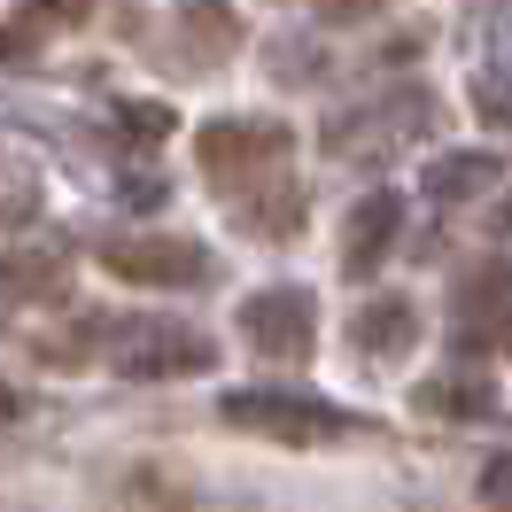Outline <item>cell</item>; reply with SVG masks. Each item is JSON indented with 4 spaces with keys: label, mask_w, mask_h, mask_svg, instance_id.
<instances>
[{
    "label": "cell",
    "mask_w": 512,
    "mask_h": 512,
    "mask_svg": "<svg viewBox=\"0 0 512 512\" xmlns=\"http://www.w3.org/2000/svg\"><path fill=\"white\" fill-rule=\"evenodd\" d=\"M288 156H295V132L280 117H210V125L194 132V163H202V179L225 187L233 202L256 187H272V179H288Z\"/></svg>",
    "instance_id": "cell-1"
},
{
    "label": "cell",
    "mask_w": 512,
    "mask_h": 512,
    "mask_svg": "<svg viewBox=\"0 0 512 512\" xmlns=\"http://www.w3.org/2000/svg\"><path fill=\"white\" fill-rule=\"evenodd\" d=\"M427 125H435V94H427V86H388V94L326 117V156L388 163V156H404L412 140H427Z\"/></svg>",
    "instance_id": "cell-2"
},
{
    "label": "cell",
    "mask_w": 512,
    "mask_h": 512,
    "mask_svg": "<svg viewBox=\"0 0 512 512\" xmlns=\"http://www.w3.org/2000/svg\"><path fill=\"white\" fill-rule=\"evenodd\" d=\"M218 419L241 427V435H272V443H350L365 419L326 404V396H295V388H225L218 396Z\"/></svg>",
    "instance_id": "cell-3"
},
{
    "label": "cell",
    "mask_w": 512,
    "mask_h": 512,
    "mask_svg": "<svg viewBox=\"0 0 512 512\" xmlns=\"http://www.w3.org/2000/svg\"><path fill=\"white\" fill-rule=\"evenodd\" d=\"M101 365H109V373H125V381H187V373H210L218 350H210V334H202V326H179V319L140 311V319H117V326H109Z\"/></svg>",
    "instance_id": "cell-4"
},
{
    "label": "cell",
    "mask_w": 512,
    "mask_h": 512,
    "mask_svg": "<svg viewBox=\"0 0 512 512\" xmlns=\"http://www.w3.org/2000/svg\"><path fill=\"white\" fill-rule=\"evenodd\" d=\"M101 272L125 288H210L218 256L187 233H132V241H101Z\"/></svg>",
    "instance_id": "cell-5"
},
{
    "label": "cell",
    "mask_w": 512,
    "mask_h": 512,
    "mask_svg": "<svg viewBox=\"0 0 512 512\" xmlns=\"http://www.w3.org/2000/svg\"><path fill=\"white\" fill-rule=\"evenodd\" d=\"M458 350H512V256H474L458 272Z\"/></svg>",
    "instance_id": "cell-6"
},
{
    "label": "cell",
    "mask_w": 512,
    "mask_h": 512,
    "mask_svg": "<svg viewBox=\"0 0 512 512\" xmlns=\"http://www.w3.org/2000/svg\"><path fill=\"white\" fill-rule=\"evenodd\" d=\"M241 342H249L256 357H311V342H319V311H311V288H256L249 303H241Z\"/></svg>",
    "instance_id": "cell-7"
},
{
    "label": "cell",
    "mask_w": 512,
    "mask_h": 512,
    "mask_svg": "<svg viewBox=\"0 0 512 512\" xmlns=\"http://www.w3.org/2000/svg\"><path fill=\"white\" fill-rule=\"evenodd\" d=\"M419 342V303L412 295H365L350 311V350L373 357V365H396V357Z\"/></svg>",
    "instance_id": "cell-8"
},
{
    "label": "cell",
    "mask_w": 512,
    "mask_h": 512,
    "mask_svg": "<svg viewBox=\"0 0 512 512\" xmlns=\"http://www.w3.org/2000/svg\"><path fill=\"white\" fill-rule=\"evenodd\" d=\"M396 233H404V202H396L388 187H373V194L350 210V225H342V272H350V280H365V272L396 249Z\"/></svg>",
    "instance_id": "cell-9"
},
{
    "label": "cell",
    "mask_w": 512,
    "mask_h": 512,
    "mask_svg": "<svg viewBox=\"0 0 512 512\" xmlns=\"http://www.w3.org/2000/svg\"><path fill=\"white\" fill-rule=\"evenodd\" d=\"M412 412L419 419H443V427H458V419H489V412H497V388H489V373H474V365H443V373H427V381L412 388Z\"/></svg>",
    "instance_id": "cell-10"
},
{
    "label": "cell",
    "mask_w": 512,
    "mask_h": 512,
    "mask_svg": "<svg viewBox=\"0 0 512 512\" xmlns=\"http://www.w3.org/2000/svg\"><path fill=\"white\" fill-rule=\"evenodd\" d=\"M241 47V16H225V8H179V24H171V55L163 63L179 70H210L218 55H233Z\"/></svg>",
    "instance_id": "cell-11"
},
{
    "label": "cell",
    "mask_w": 512,
    "mask_h": 512,
    "mask_svg": "<svg viewBox=\"0 0 512 512\" xmlns=\"http://www.w3.org/2000/svg\"><path fill=\"white\" fill-rule=\"evenodd\" d=\"M233 218L249 225L256 241H295L303 218H311V194H303V179H272V187L241 194V202H233Z\"/></svg>",
    "instance_id": "cell-12"
},
{
    "label": "cell",
    "mask_w": 512,
    "mask_h": 512,
    "mask_svg": "<svg viewBox=\"0 0 512 512\" xmlns=\"http://www.w3.org/2000/svg\"><path fill=\"white\" fill-rule=\"evenodd\" d=\"M505 179V156L497 148H450V156L427 163V194L435 202H474V194H489Z\"/></svg>",
    "instance_id": "cell-13"
},
{
    "label": "cell",
    "mask_w": 512,
    "mask_h": 512,
    "mask_svg": "<svg viewBox=\"0 0 512 512\" xmlns=\"http://www.w3.org/2000/svg\"><path fill=\"white\" fill-rule=\"evenodd\" d=\"M63 264V249H0V303H55Z\"/></svg>",
    "instance_id": "cell-14"
},
{
    "label": "cell",
    "mask_w": 512,
    "mask_h": 512,
    "mask_svg": "<svg viewBox=\"0 0 512 512\" xmlns=\"http://www.w3.org/2000/svg\"><path fill=\"white\" fill-rule=\"evenodd\" d=\"M109 117H117V140H132V148H156V140H171V125H179L163 101H117Z\"/></svg>",
    "instance_id": "cell-15"
},
{
    "label": "cell",
    "mask_w": 512,
    "mask_h": 512,
    "mask_svg": "<svg viewBox=\"0 0 512 512\" xmlns=\"http://www.w3.org/2000/svg\"><path fill=\"white\" fill-rule=\"evenodd\" d=\"M125 505H140V512H187L194 489H187V481H163V474H132V497H125Z\"/></svg>",
    "instance_id": "cell-16"
},
{
    "label": "cell",
    "mask_w": 512,
    "mask_h": 512,
    "mask_svg": "<svg viewBox=\"0 0 512 512\" xmlns=\"http://www.w3.org/2000/svg\"><path fill=\"white\" fill-rule=\"evenodd\" d=\"M474 109L489 117V125L512 132V70H481V78H474Z\"/></svg>",
    "instance_id": "cell-17"
},
{
    "label": "cell",
    "mask_w": 512,
    "mask_h": 512,
    "mask_svg": "<svg viewBox=\"0 0 512 512\" xmlns=\"http://www.w3.org/2000/svg\"><path fill=\"white\" fill-rule=\"evenodd\" d=\"M481 497H489V505H512V450H497V458L481 466Z\"/></svg>",
    "instance_id": "cell-18"
},
{
    "label": "cell",
    "mask_w": 512,
    "mask_h": 512,
    "mask_svg": "<svg viewBox=\"0 0 512 512\" xmlns=\"http://www.w3.org/2000/svg\"><path fill=\"white\" fill-rule=\"evenodd\" d=\"M125 202H132V210H156V202H163V179H132Z\"/></svg>",
    "instance_id": "cell-19"
},
{
    "label": "cell",
    "mask_w": 512,
    "mask_h": 512,
    "mask_svg": "<svg viewBox=\"0 0 512 512\" xmlns=\"http://www.w3.org/2000/svg\"><path fill=\"white\" fill-rule=\"evenodd\" d=\"M8 419H24V388L16 381H0V427H8Z\"/></svg>",
    "instance_id": "cell-20"
},
{
    "label": "cell",
    "mask_w": 512,
    "mask_h": 512,
    "mask_svg": "<svg viewBox=\"0 0 512 512\" xmlns=\"http://www.w3.org/2000/svg\"><path fill=\"white\" fill-rule=\"evenodd\" d=\"M497 233H505V241H512V202H505V218H497Z\"/></svg>",
    "instance_id": "cell-21"
}]
</instances>
